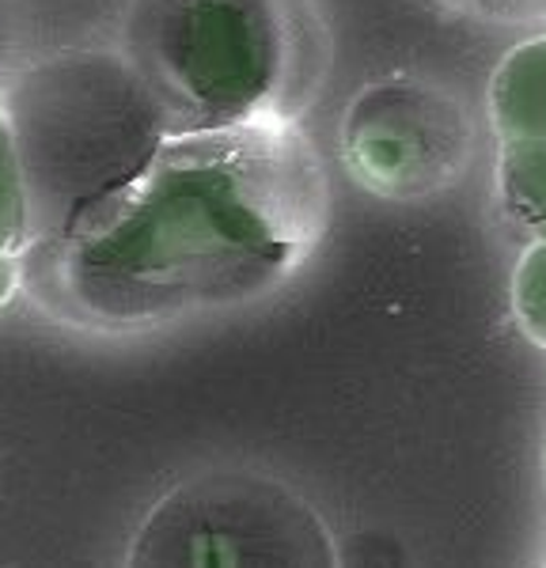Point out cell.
Returning <instances> with one entry per match:
<instances>
[{
	"label": "cell",
	"mask_w": 546,
	"mask_h": 568,
	"mask_svg": "<svg viewBox=\"0 0 546 568\" xmlns=\"http://www.w3.org/2000/svg\"><path fill=\"white\" fill-rule=\"evenodd\" d=\"M293 0H136L130 53L171 130L289 118L300 72Z\"/></svg>",
	"instance_id": "3"
},
{
	"label": "cell",
	"mask_w": 546,
	"mask_h": 568,
	"mask_svg": "<svg viewBox=\"0 0 546 568\" xmlns=\"http://www.w3.org/2000/svg\"><path fill=\"white\" fill-rule=\"evenodd\" d=\"M133 565H334L323 519L289 485L205 474L171 489L136 530Z\"/></svg>",
	"instance_id": "4"
},
{
	"label": "cell",
	"mask_w": 546,
	"mask_h": 568,
	"mask_svg": "<svg viewBox=\"0 0 546 568\" xmlns=\"http://www.w3.org/2000/svg\"><path fill=\"white\" fill-rule=\"evenodd\" d=\"M448 12L508 31H546V0H441Z\"/></svg>",
	"instance_id": "9"
},
{
	"label": "cell",
	"mask_w": 546,
	"mask_h": 568,
	"mask_svg": "<svg viewBox=\"0 0 546 568\" xmlns=\"http://www.w3.org/2000/svg\"><path fill=\"white\" fill-rule=\"evenodd\" d=\"M513 311L524 334L546 349V240H535L516 265Z\"/></svg>",
	"instance_id": "8"
},
{
	"label": "cell",
	"mask_w": 546,
	"mask_h": 568,
	"mask_svg": "<svg viewBox=\"0 0 546 568\" xmlns=\"http://www.w3.org/2000/svg\"><path fill=\"white\" fill-rule=\"evenodd\" d=\"M342 155L353 179L376 197L425 201L467 171V110L436 84L380 80L350 103Z\"/></svg>",
	"instance_id": "5"
},
{
	"label": "cell",
	"mask_w": 546,
	"mask_h": 568,
	"mask_svg": "<svg viewBox=\"0 0 546 568\" xmlns=\"http://www.w3.org/2000/svg\"><path fill=\"white\" fill-rule=\"evenodd\" d=\"M323 227L315 149L293 118H254L163 136L125 186L39 251L80 323L156 329L277 292Z\"/></svg>",
	"instance_id": "1"
},
{
	"label": "cell",
	"mask_w": 546,
	"mask_h": 568,
	"mask_svg": "<svg viewBox=\"0 0 546 568\" xmlns=\"http://www.w3.org/2000/svg\"><path fill=\"white\" fill-rule=\"evenodd\" d=\"M27 190L34 246H50L95 201L125 186L171 136V118L125 53L69 50L0 95Z\"/></svg>",
	"instance_id": "2"
},
{
	"label": "cell",
	"mask_w": 546,
	"mask_h": 568,
	"mask_svg": "<svg viewBox=\"0 0 546 568\" xmlns=\"http://www.w3.org/2000/svg\"><path fill=\"white\" fill-rule=\"evenodd\" d=\"M27 243H31V227H27V190H23L12 130H8L4 103H0V258H20V251Z\"/></svg>",
	"instance_id": "7"
},
{
	"label": "cell",
	"mask_w": 546,
	"mask_h": 568,
	"mask_svg": "<svg viewBox=\"0 0 546 568\" xmlns=\"http://www.w3.org/2000/svg\"><path fill=\"white\" fill-rule=\"evenodd\" d=\"M497 194L505 213L546 240V31L508 53L489 88Z\"/></svg>",
	"instance_id": "6"
},
{
	"label": "cell",
	"mask_w": 546,
	"mask_h": 568,
	"mask_svg": "<svg viewBox=\"0 0 546 568\" xmlns=\"http://www.w3.org/2000/svg\"><path fill=\"white\" fill-rule=\"evenodd\" d=\"M16 277H20V265H16V258H0V304H4L8 292L16 288Z\"/></svg>",
	"instance_id": "10"
}]
</instances>
